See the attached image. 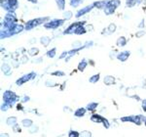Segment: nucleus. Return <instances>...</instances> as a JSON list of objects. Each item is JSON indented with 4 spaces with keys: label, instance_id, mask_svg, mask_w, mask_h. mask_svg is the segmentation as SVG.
<instances>
[{
    "label": "nucleus",
    "instance_id": "a878e982",
    "mask_svg": "<svg viewBox=\"0 0 146 137\" xmlns=\"http://www.w3.org/2000/svg\"><path fill=\"white\" fill-rule=\"evenodd\" d=\"M38 53H39L38 48H31V49H29V51H28V54H29L30 56H36Z\"/></svg>",
    "mask_w": 146,
    "mask_h": 137
},
{
    "label": "nucleus",
    "instance_id": "79ce46f5",
    "mask_svg": "<svg viewBox=\"0 0 146 137\" xmlns=\"http://www.w3.org/2000/svg\"><path fill=\"white\" fill-rule=\"evenodd\" d=\"M28 100H29V97H25L23 100V102H27V101H28Z\"/></svg>",
    "mask_w": 146,
    "mask_h": 137
},
{
    "label": "nucleus",
    "instance_id": "a211bd4d",
    "mask_svg": "<svg viewBox=\"0 0 146 137\" xmlns=\"http://www.w3.org/2000/svg\"><path fill=\"white\" fill-rule=\"evenodd\" d=\"M98 103H96V102H93V103H90L87 105V111H91V112H93V111H95L96 108H98Z\"/></svg>",
    "mask_w": 146,
    "mask_h": 137
},
{
    "label": "nucleus",
    "instance_id": "a19ab883",
    "mask_svg": "<svg viewBox=\"0 0 146 137\" xmlns=\"http://www.w3.org/2000/svg\"><path fill=\"white\" fill-rule=\"evenodd\" d=\"M17 110H18V111L23 110V107H22V105H21V104H18V106H17Z\"/></svg>",
    "mask_w": 146,
    "mask_h": 137
},
{
    "label": "nucleus",
    "instance_id": "ddd939ff",
    "mask_svg": "<svg viewBox=\"0 0 146 137\" xmlns=\"http://www.w3.org/2000/svg\"><path fill=\"white\" fill-rule=\"evenodd\" d=\"M87 112V109L85 108H78L76 111L74 112V116L77 118H81V117H84L85 114Z\"/></svg>",
    "mask_w": 146,
    "mask_h": 137
},
{
    "label": "nucleus",
    "instance_id": "cd10ccee",
    "mask_svg": "<svg viewBox=\"0 0 146 137\" xmlns=\"http://www.w3.org/2000/svg\"><path fill=\"white\" fill-rule=\"evenodd\" d=\"M81 2H83V0H70V5L72 7H77Z\"/></svg>",
    "mask_w": 146,
    "mask_h": 137
},
{
    "label": "nucleus",
    "instance_id": "9d476101",
    "mask_svg": "<svg viewBox=\"0 0 146 137\" xmlns=\"http://www.w3.org/2000/svg\"><path fill=\"white\" fill-rule=\"evenodd\" d=\"M85 24V22H78V23H73L71 25L69 26V27L67 28L66 30L63 32V34H75V32H76V30L78 29L80 26H83Z\"/></svg>",
    "mask_w": 146,
    "mask_h": 137
},
{
    "label": "nucleus",
    "instance_id": "473e14b6",
    "mask_svg": "<svg viewBox=\"0 0 146 137\" xmlns=\"http://www.w3.org/2000/svg\"><path fill=\"white\" fill-rule=\"evenodd\" d=\"M10 107H11L10 104H8V103H5V102H4L3 105L1 106V110H2V111H7L9 108H10Z\"/></svg>",
    "mask_w": 146,
    "mask_h": 137
},
{
    "label": "nucleus",
    "instance_id": "f257e3e1",
    "mask_svg": "<svg viewBox=\"0 0 146 137\" xmlns=\"http://www.w3.org/2000/svg\"><path fill=\"white\" fill-rule=\"evenodd\" d=\"M121 4V1L120 0H108L106 6L104 8V12L106 15H111L115 12L117 8L120 6Z\"/></svg>",
    "mask_w": 146,
    "mask_h": 137
},
{
    "label": "nucleus",
    "instance_id": "72a5a7b5",
    "mask_svg": "<svg viewBox=\"0 0 146 137\" xmlns=\"http://www.w3.org/2000/svg\"><path fill=\"white\" fill-rule=\"evenodd\" d=\"M71 17H72V13L70 11H66L64 13V20H65V19H66V20H69Z\"/></svg>",
    "mask_w": 146,
    "mask_h": 137
},
{
    "label": "nucleus",
    "instance_id": "393cba45",
    "mask_svg": "<svg viewBox=\"0 0 146 137\" xmlns=\"http://www.w3.org/2000/svg\"><path fill=\"white\" fill-rule=\"evenodd\" d=\"M56 48L51 49V50H49L48 52H47V56H48L49 58H54L56 56Z\"/></svg>",
    "mask_w": 146,
    "mask_h": 137
},
{
    "label": "nucleus",
    "instance_id": "ea45409f",
    "mask_svg": "<svg viewBox=\"0 0 146 137\" xmlns=\"http://www.w3.org/2000/svg\"><path fill=\"white\" fill-rule=\"evenodd\" d=\"M67 54H68V52H63V54H62V55H60V59H62L63 57H65V56H66L67 55Z\"/></svg>",
    "mask_w": 146,
    "mask_h": 137
},
{
    "label": "nucleus",
    "instance_id": "f03ea898",
    "mask_svg": "<svg viewBox=\"0 0 146 137\" xmlns=\"http://www.w3.org/2000/svg\"><path fill=\"white\" fill-rule=\"evenodd\" d=\"M146 118L142 117L141 115H138V116H127V117H123L121 118V122H133V124H135L137 126H140L142 120L145 122Z\"/></svg>",
    "mask_w": 146,
    "mask_h": 137
},
{
    "label": "nucleus",
    "instance_id": "1a4fd4ad",
    "mask_svg": "<svg viewBox=\"0 0 146 137\" xmlns=\"http://www.w3.org/2000/svg\"><path fill=\"white\" fill-rule=\"evenodd\" d=\"M35 75L34 73H29V74H27V75H23L22 77H20L19 79H17V81H16V84L17 85H23V84H25V82H27V81H29L30 79H32L33 77H35Z\"/></svg>",
    "mask_w": 146,
    "mask_h": 137
},
{
    "label": "nucleus",
    "instance_id": "f8f14e48",
    "mask_svg": "<svg viewBox=\"0 0 146 137\" xmlns=\"http://www.w3.org/2000/svg\"><path fill=\"white\" fill-rule=\"evenodd\" d=\"M131 56V52L129 51H124V52H121L117 55V59L121 62H126L128 60V58Z\"/></svg>",
    "mask_w": 146,
    "mask_h": 137
},
{
    "label": "nucleus",
    "instance_id": "4468645a",
    "mask_svg": "<svg viewBox=\"0 0 146 137\" xmlns=\"http://www.w3.org/2000/svg\"><path fill=\"white\" fill-rule=\"evenodd\" d=\"M103 82H104V84H106V85H112V84L115 83V79L112 75H107V77H104Z\"/></svg>",
    "mask_w": 146,
    "mask_h": 137
},
{
    "label": "nucleus",
    "instance_id": "c03bdc74",
    "mask_svg": "<svg viewBox=\"0 0 146 137\" xmlns=\"http://www.w3.org/2000/svg\"><path fill=\"white\" fill-rule=\"evenodd\" d=\"M28 1L32 2V3H37V0H28Z\"/></svg>",
    "mask_w": 146,
    "mask_h": 137
},
{
    "label": "nucleus",
    "instance_id": "c756f323",
    "mask_svg": "<svg viewBox=\"0 0 146 137\" xmlns=\"http://www.w3.org/2000/svg\"><path fill=\"white\" fill-rule=\"evenodd\" d=\"M137 0H127V7H133L136 4Z\"/></svg>",
    "mask_w": 146,
    "mask_h": 137
},
{
    "label": "nucleus",
    "instance_id": "c85d7f7f",
    "mask_svg": "<svg viewBox=\"0 0 146 137\" xmlns=\"http://www.w3.org/2000/svg\"><path fill=\"white\" fill-rule=\"evenodd\" d=\"M68 137H80V133L76 130H71L68 133Z\"/></svg>",
    "mask_w": 146,
    "mask_h": 137
},
{
    "label": "nucleus",
    "instance_id": "2eb2a0df",
    "mask_svg": "<svg viewBox=\"0 0 146 137\" xmlns=\"http://www.w3.org/2000/svg\"><path fill=\"white\" fill-rule=\"evenodd\" d=\"M6 124H8V126H16L17 124V118L16 117H10V118H8L6 120Z\"/></svg>",
    "mask_w": 146,
    "mask_h": 137
},
{
    "label": "nucleus",
    "instance_id": "dca6fc26",
    "mask_svg": "<svg viewBox=\"0 0 146 137\" xmlns=\"http://www.w3.org/2000/svg\"><path fill=\"white\" fill-rule=\"evenodd\" d=\"M108 0H102V1H98V2H95L94 3V5H95V7H98V8H105V6H106Z\"/></svg>",
    "mask_w": 146,
    "mask_h": 137
},
{
    "label": "nucleus",
    "instance_id": "0eeeda50",
    "mask_svg": "<svg viewBox=\"0 0 146 137\" xmlns=\"http://www.w3.org/2000/svg\"><path fill=\"white\" fill-rule=\"evenodd\" d=\"M2 7L9 12H14V10L18 8V0H8L3 4Z\"/></svg>",
    "mask_w": 146,
    "mask_h": 137
},
{
    "label": "nucleus",
    "instance_id": "20e7f679",
    "mask_svg": "<svg viewBox=\"0 0 146 137\" xmlns=\"http://www.w3.org/2000/svg\"><path fill=\"white\" fill-rule=\"evenodd\" d=\"M49 20L48 17H45V18H38V19H34V20H31L29 21V22L27 23V25H25V30H32L33 28L37 27V26L41 25V24H43L45 21Z\"/></svg>",
    "mask_w": 146,
    "mask_h": 137
},
{
    "label": "nucleus",
    "instance_id": "b1692460",
    "mask_svg": "<svg viewBox=\"0 0 146 137\" xmlns=\"http://www.w3.org/2000/svg\"><path fill=\"white\" fill-rule=\"evenodd\" d=\"M56 3L60 10H63L65 6V0H56Z\"/></svg>",
    "mask_w": 146,
    "mask_h": 137
},
{
    "label": "nucleus",
    "instance_id": "37998d69",
    "mask_svg": "<svg viewBox=\"0 0 146 137\" xmlns=\"http://www.w3.org/2000/svg\"><path fill=\"white\" fill-rule=\"evenodd\" d=\"M1 137H9V135L7 133H4V134H1Z\"/></svg>",
    "mask_w": 146,
    "mask_h": 137
},
{
    "label": "nucleus",
    "instance_id": "a18cd8bd",
    "mask_svg": "<svg viewBox=\"0 0 146 137\" xmlns=\"http://www.w3.org/2000/svg\"><path fill=\"white\" fill-rule=\"evenodd\" d=\"M144 124H145V126H146V120H145V122H144Z\"/></svg>",
    "mask_w": 146,
    "mask_h": 137
},
{
    "label": "nucleus",
    "instance_id": "412c9836",
    "mask_svg": "<svg viewBox=\"0 0 146 137\" xmlns=\"http://www.w3.org/2000/svg\"><path fill=\"white\" fill-rule=\"evenodd\" d=\"M127 44V39L125 38L124 36H121V37H119L118 39H117V45L118 46H125Z\"/></svg>",
    "mask_w": 146,
    "mask_h": 137
},
{
    "label": "nucleus",
    "instance_id": "f704fd0d",
    "mask_svg": "<svg viewBox=\"0 0 146 137\" xmlns=\"http://www.w3.org/2000/svg\"><path fill=\"white\" fill-rule=\"evenodd\" d=\"M108 30H109V32H114L115 30H116V26L114 24H110L109 27H108Z\"/></svg>",
    "mask_w": 146,
    "mask_h": 137
},
{
    "label": "nucleus",
    "instance_id": "c9c22d12",
    "mask_svg": "<svg viewBox=\"0 0 146 137\" xmlns=\"http://www.w3.org/2000/svg\"><path fill=\"white\" fill-rule=\"evenodd\" d=\"M52 75H58V77H63V75H64V73L60 72V71H56V72H54Z\"/></svg>",
    "mask_w": 146,
    "mask_h": 137
},
{
    "label": "nucleus",
    "instance_id": "e433bc0d",
    "mask_svg": "<svg viewBox=\"0 0 146 137\" xmlns=\"http://www.w3.org/2000/svg\"><path fill=\"white\" fill-rule=\"evenodd\" d=\"M13 129L15 130V132H21V131H22V129H21V127L19 126V124H16V126H14Z\"/></svg>",
    "mask_w": 146,
    "mask_h": 137
},
{
    "label": "nucleus",
    "instance_id": "423d86ee",
    "mask_svg": "<svg viewBox=\"0 0 146 137\" xmlns=\"http://www.w3.org/2000/svg\"><path fill=\"white\" fill-rule=\"evenodd\" d=\"M91 120L96 122V124H100V122H102L103 126H104L105 128H109V122H108V120L105 119L104 117H102V116H100L98 114H94V115H92Z\"/></svg>",
    "mask_w": 146,
    "mask_h": 137
},
{
    "label": "nucleus",
    "instance_id": "4c0bfd02",
    "mask_svg": "<svg viewBox=\"0 0 146 137\" xmlns=\"http://www.w3.org/2000/svg\"><path fill=\"white\" fill-rule=\"evenodd\" d=\"M143 34H145V32L144 30H140V32H136V37H140V36H142Z\"/></svg>",
    "mask_w": 146,
    "mask_h": 137
},
{
    "label": "nucleus",
    "instance_id": "6e6552de",
    "mask_svg": "<svg viewBox=\"0 0 146 137\" xmlns=\"http://www.w3.org/2000/svg\"><path fill=\"white\" fill-rule=\"evenodd\" d=\"M63 23H64V20H53V21H50V22L46 23L45 25H44V27L46 28V29H58V27H60V26L63 25Z\"/></svg>",
    "mask_w": 146,
    "mask_h": 137
},
{
    "label": "nucleus",
    "instance_id": "bb28decb",
    "mask_svg": "<svg viewBox=\"0 0 146 137\" xmlns=\"http://www.w3.org/2000/svg\"><path fill=\"white\" fill-rule=\"evenodd\" d=\"M85 32H86V30H85V28L83 27V26H80L78 29L76 30L75 34H84Z\"/></svg>",
    "mask_w": 146,
    "mask_h": 137
},
{
    "label": "nucleus",
    "instance_id": "7c9ffc66",
    "mask_svg": "<svg viewBox=\"0 0 146 137\" xmlns=\"http://www.w3.org/2000/svg\"><path fill=\"white\" fill-rule=\"evenodd\" d=\"M80 137H92V133L88 130H84L80 134Z\"/></svg>",
    "mask_w": 146,
    "mask_h": 137
},
{
    "label": "nucleus",
    "instance_id": "f3484780",
    "mask_svg": "<svg viewBox=\"0 0 146 137\" xmlns=\"http://www.w3.org/2000/svg\"><path fill=\"white\" fill-rule=\"evenodd\" d=\"M2 71H3L4 75H10L12 74L11 68L9 67V66L7 65V64H4V65L2 66Z\"/></svg>",
    "mask_w": 146,
    "mask_h": 137
},
{
    "label": "nucleus",
    "instance_id": "4be33fe9",
    "mask_svg": "<svg viewBox=\"0 0 146 137\" xmlns=\"http://www.w3.org/2000/svg\"><path fill=\"white\" fill-rule=\"evenodd\" d=\"M22 124H23V126L25 127H28V128H29V127L33 124V122H32L31 120H29V119H28V120H23Z\"/></svg>",
    "mask_w": 146,
    "mask_h": 137
},
{
    "label": "nucleus",
    "instance_id": "6ab92c4d",
    "mask_svg": "<svg viewBox=\"0 0 146 137\" xmlns=\"http://www.w3.org/2000/svg\"><path fill=\"white\" fill-rule=\"evenodd\" d=\"M40 41H41V43L46 47V46H48L49 44H50L51 38H50V37H48V36H43V37H41Z\"/></svg>",
    "mask_w": 146,
    "mask_h": 137
},
{
    "label": "nucleus",
    "instance_id": "7ed1b4c3",
    "mask_svg": "<svg viewBox=\"0 0 146 137\" xmlns=\"http://www.w3.org/2000/svg\"><path fill=\"white\" fill-rule=\"evenodd\" d=\"M23 30V27L22 25H16L12 30H1V38H6V37H8V36H11V35L17 34L19 32H22Z\"/></svg>",
    "mask_w": 146,
    "mask_h": 137
},
{
    "label": "nucleus",
    "instance_id": "9b49d317",
    "mask_svg": "<svg viewBox=\"0 0 146 137\" xmlns=\"http://www.w3.org/2000/svg\"><path fill=\"white\" fill-rule=\"evenodd\" d=\"M95 7V5L94 4H92V5H89V6H86V7H84L83 9H81V10H79L78 12H77V14H76V18H79V17H81V16H83L85 15V14H87L88 12H90L92 9Z\"/></svg>",
    "mask_w": 146,
    "mask_h": 137
},
{
    "label": "nucleus",
    "instance_id": "39448f33",
    "mask_svg": "<svg viewBox=\"0 0 146 137\" xmlns=\"http://www.w3.org/2000/svg\"><path fill=\"white\" fill-rule=\"evenodd\" d=\"M17 95L14 93L13 91H10V90H7L4 92L3 94V100L5 103H8L10 104L11 106H13V104L17 101Z\"/></svg>",
    "mask_w": 146,
    "mask_h": 137
},
{
    "label": "nucleus",
    "instance_id": "58836bf2",
    "mask_svg": "<svg viewBox=\"0 0 146 137\" xmlns=\"http://www.w3.org/2000/svg\"><path fill=\"white\" fill-rule=\"evenodd\" d=\"M141 107H142V110L144 111V112H146V99H144V100L142 101V105H141Z\"/></svg>",
    "mask_w": 146,
    "mask_h": 137
},
{
    "label": "nucleus",
    "instance_id": "2f4dec72",
    "mask_svg": "<svg viewBox=\"0 0 146 137\" xmlns=\"http://www.w3.org/2000/svg\"><path fill=\"white\" fill-rule=\"evenodd\" d=\"M29 132L30 133H34V132H37V130H38V126H34V124H32L31 126L29 127Z\"/></svg>",
    "mask_w": 146,
    "mask_h": 137
},
{
    "label": "nucleus",
    "instance_id": "aec40b11",
    "mask_svg": "<svg viewBox=\"0 0 146 137\" xmlns=\"http://www.w3.org/2000/svg\"><path fill=\"white\" fill-rule=\"evenodd\" d=\"M87 62H86V60L85 59H83V60L81 61V62L79 63V65H78V70L80 71V72H84V70L86 68V67H87Z\"/></svg>",
    "mask_w": 146,
    "mask_h": 137
},
{
    "label": "nucleus",
    "instance_id": "5701e85b",
    "mask_svg": "<svg viewBox=\"0 0 146 137\" xmlns=\"http://www.w3.org/2000/svg\"><path fill=\"white\" fill-rule=\"evenodd\" d=\"M100 74L93 75V77H91L90 79H89V81H90L91 83H96V82H98V80H100Z\"/></svg>",
    "mask_w": 146,
    "mask_h": 137
}]
</instances>
